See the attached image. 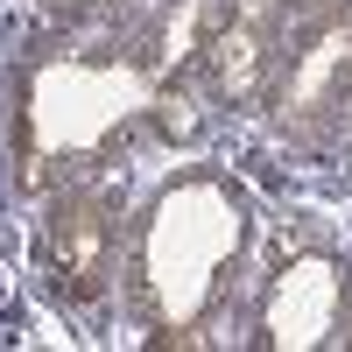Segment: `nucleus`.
<instances>
[{
	"instance_id": "obj_1",
	"label": "nucleus",
	"mask_w": 352,
	"mask_h": 352,
	"mask_svg": "<svg viewBox=\"0 0 352 352\" xmlns=\"http://www.w3.org/2000/svg\"><path fill=\"white\" fill-rule=\"evenodd\" d=\"M113 254H120V204L113 190H64L50 212V282L71 303H99L113 282Z\"/></svg>"
},
{
	"instance_id": "obj_2",
	"label": "nucleus",
	"mask_w": 352,
	"mask_h": 352,
	"mask_svg": "<svg viewBox=\"0 0 352 352\" xmlns=\"http://www.w3.org/2000/svg\"><path fill=\"white\" fill-rule=\"evenodd\" d=\"M275 36H282V0H226L212 36H204L197 64L212 71L219 99L232 106H254L268 92V71H275Z\"/></svg>"
},
{
	"instance_id": "obj_3",
	"label": "nucleus",
	"mask_w": 352,
	"mask_h": 352,
	"mask_svg": "<svg viewBox=\"0 0 352 352\" xmlns=\"http://www.w3.org/2000/svg\"><path fill=\"white\" fill-rule=\"evenodd\" d=\"M352 92V8H331L324 21H310L303 50L289 56L282 78V120L289 127H317L331 120Z\"/></svg>"
},
{
	"instance_id": "obj_4",
	"label": "nucleus",
	"mask_w": 352,
	"mask_h": 352,
	"mask_svg": "<svg viewBox=\"0 0 352 352\" xmlns=\"http://www.w3.org/2000/svg\"><path fill=\"white\" fill-rule=\"evenodd\" d=\"M310 8H317V0H310Z\"/></svg>"
}]
</instances>
